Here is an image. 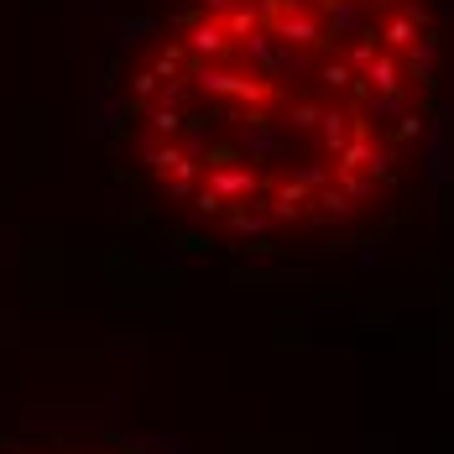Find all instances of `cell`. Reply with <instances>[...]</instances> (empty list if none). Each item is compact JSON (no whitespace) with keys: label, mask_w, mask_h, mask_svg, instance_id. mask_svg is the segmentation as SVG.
I'll return each instance as SVG.
<instances>
[{"label":"cell","mask_w":454,"mask_h":454,"mask_svg":"<svg viewBox=\"0 0 454 454\" xmlns=\"http://www.w3.org/2000/svg\"><path fill=\"white\" fill-rule=\"evenodd\" d=\"M0 454H146V450L121 439V434H105V428H52V434L0 439Z\"/></svg>","instance_id":"2"},{"label":"cell","mask_w":454,"mask_h":454,"mask_svg":"<svg viewBox=\"0 0 454 454\" xmlns=\"http://www.w3.org/2000/svg\"><path fill=\"white\" fill-rule=\"evenodd\" d=\"M439 63V0H152L121 63V162L199 246H350L428 173Z\"/></svg>","instance_id":"1"}]
</instances>
